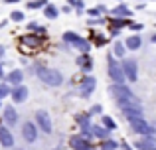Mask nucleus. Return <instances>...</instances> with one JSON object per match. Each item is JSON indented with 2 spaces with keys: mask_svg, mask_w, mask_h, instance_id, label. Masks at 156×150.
I'll list each match as a JSON object with an SVG mask.
<instances>
[{
  "mask_svg": "<svg viewBox=\"0 0 156 150\" xmlns=\"http://www.w3.org/2000/svg\"><path fill=\"white\" fill-rule=\"evenodd\" d=\"M109 93L113 95V99L117 101V103H133V105H142L140 99H138L136 95H134L133 91H130L126 85H111L109 87Z\"/></svg>",
  "mask_w": 156,
  "mask_h": 150,
  "instance_id": "f257e3e1",
  "label": "nucleus"
},
{
  "mask_svg": "<svg viewBox=\"0 0 156 150\" xmlns=\"http://www.w3.org/2000/svg\"><path fill=\"white\" fill-rule=\"evenodd\" d=\"M107 73H109V79L113 81L115 85H125L126 77H125V71H122V65L117 61L115 55H107Z\"/></svg>",
  "mask_w": 156,
  "mask_h": 150,
  "instance_id": "f03ea898",
  "label": "nucleus"
},
{
  "mask_svg": "<svg viewBox=\"0 0 156 150\" xmlns=\"http://www.w3.org/2000/svg\"><path fill=\"white\" fill-rule=\"evenodd\" d=\"M38 75L40 81L42 83H46L48 87H59V85H63V75L59 73L57 69H51V67H38Z\"/></svg>",
  "mask_w": 156,
  "mask_h": 150,
  "instance_id": "7ed1b4c3",
  "label": "nucleus"
},
{
  "mask_svg": "<svg viewBox=\"0 0 156 150\" xmlns=\"http://www.w3.org/2000/svg\"><path fill=\"white\" fill-rule=\"evenodd\" d=\"M61 40H63V42L67 44L69 47H75V50H79L81 54H89V50H91V46H93L91 42H87L85 38H81V36L75 34V32H65Z\"/></svg>",
  "mask_w": 156,
  "mask_h": 150,
  "instance_id": "20e7f679",
  "label": "nucleus"
},
{
  "mask_svg": "<svg viewBox=\"0 0 156 150\" xmlns=\"http://www.w3.org/2000/svg\"><path fill=\"white\" fill-rule=\"evenodd\" d=\"M121 65H122V71H125L126 81L134 83V81L138 79V61H136L134 58H125Z\"/></svg>",
  "mask_w": 156,
  "mask_h": 150,
  "instance_id": "39448f33",
  "label": "nucleus"
},
{
  "mask_svg": "<svg viewBox=\"0 0 156 150\" xmlns=\"http://www.w3.org/2000/svg\"><path fill=\"white\" fill-rule=\"evenodd\" d=\"M36 127L40 128V131H44L46 134H50V132L53 131V124H51V117L48 111H44V109H40V111H36Z\"/></svg>",
  "mask_w": 156,
  "mask_h": 150,
  "instance_id": "423d86ee",
  "label": "nucleus"
},
{
  "mask_svg": "<svg viewBox=\"0 0 156 150\" xmlns=\"http://www.w3.org/2000/svg\"><path fill=\"white\" fill-rule=\"evenodd\" d=\"M79 87H81V97H83V99H87V97L91 95L93 91H95V87H97V79H95L93 75H83V77H81Z\"/></svg>",
  "mask_w": 156,
  "mask_h": 150,
  "instance_id": "0eeeda50",
  "label": "nucleus"
},
{
  "mask_svg": "<svg viewBox=\"0 0 156 150\" xmlns=\"http://www.w3.org/2000/svg\"><path fill=\"white\" fill-rule=\"evenodd\" d=\"M22 136L26 142H36L38 140V127H36V123H32V120L24 123L22 124Z\"/></svg>",
  "mask_w": 156,
  "mask_h": 150,
  "instance_id": "6e6552de",
  "label": "nucleus"
},
{
  "mask_svg": "<svg viewBox=\"0 0 156 150\" xmlns=\"http://www.w3.org/2000/svg\"><path fill=\"white\" fill-rule=\"evenodd\" d=\"M133 127V131L136 132V134H140V136H154V127H150L148 123H146L144 119H140V120H136L134 124H130Z\"/></svg>",
  "mask_w": 156,
  "mask_h": 150,
  "instance_id": "1a4fd4ad",
  "label": "nucleus"
},
{
  "mask_svg": "<svg viewBox=\"0 0 156 150\" xmlns=\"http://www.w3.org/2000/svg\"><path fill=\"white\" fill-rule=\"evenodd\" d=\"M18 111H16L12 105H6L4 107V111H2V120H4V124L6 127H14L16 123H18Z\"/></svg>",
  "mask_w": 156,
  "mask_h": 150,
  "instance_id": "9d476101",
  "label": "nucleus"
},
{
  "mask_svg": "<svg viewBox=\"0 0 156 150\" xmlns=\"http://www.w3.org/2000/svg\"><path fill=\"white\" fill-rule=\"evenodd\" d=\"M69 146L73 150H91V142L87 138H83L81 134H75L69 138Z\"/></svg>",
  "mask_w": 156,
  "mask_h": 150,
  "instance_id": "9b49d317",
  "label": "nucleus"
},
{
  "mask_svg": "<svg viewBox=\"0 0 156 150\" xmlns=\"http://www.w3.org/2000/svg\"><path fill=\"white\" fill-rule=\"evenodd\" d=\"M28 87L26 85H18V87H12V93H10V97H12V101L14 103H24V101L28 99Z\"/></svg>",
  "mask_w": 156,
  "mask_h": 150,
  "instance_id": "f8f14e48",
  "label": "nucleus"
},
{
  "mask_svg": "<svg viewBox=\"0 0 156 150\" xmlns=\"http://www.w3.org/2000/svg\"><path fill=\"white\" fill-rule=\"evenodd\" d=\"M75 63L79 65V69L85 71V75L91 73V69H93V59H91V55H89V54H81L79 58L75 59Z\"/></svg>",
  "mask_w": 156,
  "mask_h": 150,
  "instance_id": "ddd939ff",
  "label": "nucleus"
},
{
  "mask_svg": "<svg viewBox=\"0 0 156 150\" xmlns=\"http://www.w3.org/2000/svg\"><path fill=\"white\" fill-rule=\"evenodd\" d=\"M109 12H111V16H115V18H130V16H133V10H130L125 2L117 4V6H115L113 10H109Z\"/></svg>",
  "mask_w": 156,
  "mask_h": 150,
  "instance_id": "4468645a",
  "label": "nucleus"
},
{
  "mask_svg": "<svg viewBox=\"0 0 156 150\" xmlns=\"http://www.w3.org/2000/svg\"><path fill=\"white\" fill-rule=\"evenodd\" d=\"M0 144L4 148H12L14 146V136H12L8 127H0Z\"/></svg>",
  "mask_w": 156,
  "mask_h": 150,
  "instance_id": "2eb2a0df",
  "label": "nucleus"
},
{
  "mask_svg": "<svg viewBox=\"0 0 156 150\" xmlns=\"http://www.w3.org/2000/svg\"><path fill=\"white\" fill-rule=\"evenodd\" d=\"M22 81H24V71H20V69H14V71H10V73L6 75V83L12 85V87L22 85Z\"/></svg>",
  "mask_w": 156,
  "mask_h": 150,
  "instance_id": "dca6fc26",
  "label": "nucleus"
},
{
  "mask_svg": "<svg viewBox=\"0 0 156 150\" xmlns=\"http://www.w3.org/2000/svg\"><path fill=\"white\" fill-rule=\"evenodd\" d=\"M125 46H126V50L136 51V50H140V46H142V38L138 34H133V36H129V38L125 40Z\"/></svg>",
  "mask_w": 156,
  "mask_h": 150,
  "instance_id": "f3484780",
  "label": "nucleus"
},
{
  "mask_svg": "<svg viewBox=\"0 0 156 150\" xmlns=\"http://www.w3.org/2000/svg\"><path fill=\"white\" fill-rule=\"evenodd\" d=\"M134 148L136 150H154V136H142L140 140H136V144H134Z\"/></svg>",
  "mask_w": 156,
  "mask_h": 150,
  "instance_id": "a211bd4d",
  "label": "nucleus"
},
{
  "mask_svg": "<svg viewBox=\"0 0 156 150\" xmlns=\"http://www.w3.org/2000/svg\"><path fill=\"white\" fill-rule=\"evenodd\" d=\"M75 120H77V124L81 127V131H91V115L89 113H79V115L75 117Z\"/></svg>",
  "mask_w": 156,
  "mask_h": 150,
  "instance_id": "6ab92c4d",
  "label": "nucleus"
},
{
  "mask_svg": "<svg viewBox=\"0 0 156 150\" xmlns=\"http://www.w3.org/2000/svg\"><path fill=\"white\" fill-rule=\"evenodd\" d=\"M129 28L130 24L126 22V18H115V16H109V28H115V30H122V28Z\"/></svg>",
  "mask_w": 156,
  "mask_h": 150,
  "instance_id": "aec40b11",
  "label": "nucleus"
},
{
  "mask_svg": "<svg viewBox=\"0 0 156 150\" xmlns=\"http://www.w3.org/2000/svg\"><path fill=\"white\" fill-rule=\"evenodd\" d=\"M91 134L95 136V138H99V140H107V138H109V131H107L105 127H99V124H93V127H91Z\"/></svg>",
  "mask_w": 156,
  "mask_h": 150,
  "instance_id": "412c9836",
  "label": "nucleus"
},
{
  "mask_svg": "<svg viewBox=\"0 0 156 150\" xmlns=\"http://www.w3.org/2000/svg\"><path fill=\"white\" fill-rule=\"evenodd\" d=\"M59 12L61 10H59V8H55L53 4H48V6L44 8V16H46L48 20H55L57 16H59Z\"/></svg>",
  "mask_w": 156,
  "mask_h": 150,
  "instance_id": "4be33fe9",
  "label": "nucleus"
},
{
  "mask_svg": "<svg viewBox=\"0 0 156 150\" xmlns=\"http://www.w3.org/2000/svg\"><path fill=\"white\" fill-rule=\"evenodd\" d=\"M22 44H24V46H32V47H38L40 44H42V38H38V36L30 34V36H24V38H22Z\"/></svg>",
  "mask_w": 156,
  "mask_h": 150,
  "instance_id": "5701e85b",
  "label": "nucleus"
},
{
  "mask_svg": "<svg viewBox=\"0 0 156 150\" xmlns=\"http://www.w3.org/2000/svg\"><path fill=\"white\" fill-rule=\"evenodd\" d=\"M113 55H115V58H125V55H126V46H125V42H115V46H113Z\"/></svg>",
  "mask_w": 156,
  "mask_h": 150,
  "instance_id": "b1692460",
  "label": "nucleus"
},
{
  "mask_svg": "<svg viewBox=\"0 0 156 150\" xmlns=\"http://www.w3.org/2000/svg\"><path fill=\"white\" fill-rule=\"evenodd\" d=\"M48 4H50L48 0H30L26 6H28V10H38V8H46Z\"/></svg>",
  "mask_w": 156,
  "mask_h": 150,
  "instance_id": "393cba45",
  "label": "nucleus"
},
{
  "mask_svg": "<svg viewBox=\"0 0 156 150\" xmlns=\"http://www.w3.org/2000/svg\"><path fill=\"white\" fill-rule=\"evenodd\" d=\"M103 12H107V8L99 4V6H95V8H89V10H87V14H89V18H95V20H97L101 14H103Z\"/></svg>",
  "mask_w": 156,
  "mask_h": 150,
  "instance_id": "a878e982",
  "label": "nucleus"
},
{
  "mask_svg": "<svg viewBox=\"0 0 156 150\" xmlns=\"http://www.w3.org/2000/svg\"><path fill=\"white\" fill-rule=\"evenodd\" d=\"M101 120H103V127L107 128V131H115V128H117V123H115L109 115H103V117H101Z\"/></svg>",
  "mask_w": 156,
  "mask_h": 150,
  "instance_id": "bb28decb",
  "label": "nucleus"
},
{
  "mask_svg": "<svg viewBox=\"0 0 156 150\" xmlns=\"http://www.w3.org/2000/svg\"><path fill=\"white\" fill-rule=\"evenodd\" d=\"M28 30H30V32H36V34H40V36L46 34V28H42L38 22H30V24H28Z\"/></svg>",
  "mask_w": 156,
  "mask_h": 150,
  "instance_id": "cd10ccee",
  "label": "nucleus"
},
{
  "mask_svg": "<svg viewBox=\"0 0 156 150\" xmlns=\"http://www.w3.org/2000/svg\"><path fill=\"white\" fill-rule=\"evenodd\" d=\"M117 148H119V144L115 142V140H111V138L103 140V144H101V150H117Z\"/></svg>",
  "mask_w": 156,
  "mask_h": 150,
  "instance_id": "c85d7f7f",
  "label": "nucleus"
},
{
  "mask_svg": "<svg viewBox=\"0 0 156 150\" xmlns=\"http://www.w3.org/2000/svg\"><path fill=\"white\" fill-rule=\"evenodd\" d=\"M91 40H93L91 44H95L97 47H101V46H105V44H107L105 36H101V34H93V36H91Z\"/></svg>",
  "mask_w": 156,
  "mask_h": 150,
  "instance_id": "c756f323",
  "label": "nucleus"
},
{
  "mask_svg": "<svg viewBox=\"0 0 156 150\" xmlns=\"http://www.w3.org/2000/svg\"><path fill=\"white\" fill-rule=\"evenodd\" d=\"M10 93H12L10 85H8V83H0V101H2L4 97H8Z\"/></svg>",
  "mask_w": 156,
  "mask_h": 150,
  "instance_id": "7c9ffc66",
  "label": "nucleus"
},
{
  "mask_svg": "<svg viewBox=\"0 0 156 150\" xmlns=\"http://www.w3.org/2000/svg\"><path fill=\"white\" fill-rule=\"evenodd\" d=\"M10 20H12V22H22V20H24V12H20V10H12Z\"/></svg>",
  "mask_w": 156,
  "mask_h": 150,
  "instance_id": "2f4dec72",
  "label": "nucleus"
},
{
  "mask_svg": "<svg viewBox=\"0 0 156 150\" xmlns=\"http://www.w3.org/2000/svg\"><path fill=\"white\" fill-rule=\"evenodd\" d=\"M103 113V107L101 105H93L91 109H89V115H101Z\"/></svg>",
  "mask_w": 156,
  "mask_h": 150,
  "instance_id": "473e14b6",
  "label": "nucleus"
},
{
  "mask_svg": "<svg viewBox=\"0 0 156 150\" xmlns=\"http://www.w3.org/2000/svg\"><path fill=\"white\" fill-rule=\"evenodd\" d=\"M130 30H133V32H140L142 30V28H144V26H142V24H138V22H133V24H130Z\"/></svg>",
  "mask_w": 156,
  "mask_h": 150,
  "instance_id": "72a5a7b5",
  "label": "nucleus"
},
{
  "mask_svg": "<svg viewBox=\"0 0 156 150\" xmlns=\"http://www.w3.org/2000/svg\"><path fill=\"white\" fill-rule=\"evenodd\" d=\"M59 10H61V12H63V14H69V12H71V10H73V8H71V6H69V4H65V6H63V8H59Z\"/></svg>",
  "mask_w": 156,
  "mask_h": 150,
  "instance_id": "f704fd0d",
  "label": "nucleus"
},
{
  "mask_svg": "<svg viewBox=\"0 0 156 150\" xmlns=\"http://www.w3.org/2000/svg\"><path fill=\"white\" fill-rule=\"evenodd\" d=\"M109 34L115 38V36H119V34H121V30H115V28H109Z\"/></svg>",
  "mask_w": 156,
  "mask_h": 150,
  "instance_id": "c9c22d12",
  "label": "nucleus"
},
{
  "mask_svg": "<svg viewBox=\"0 0 156 150\" xmlns=\"http://www.w3.org/2000/svg\"><path fill=\"white\" fill-rule=\"evenodd\" d=\"M4 54H6V47H4V46H0V59L4 58Z\"/></svg>",
  "mask_w": 156,
  "mask_h": 150,
  "instance_id": "e433bc0d",
  "label": "nucleus"
},
{
  "mask_svg": "<svg viewBox=\"0 0 156 150\" xmlns=\"http://www.w3.org/2000/svg\"><path fill=\"white\" fill-rule=\"evenodd\" d=\"M20 0H4V4H18Z\"/></svg>",
  "mask_w": 156,
  "mask_h": 150,
  "instance_id": "4c0bfd02",
  "label": "nucleus"
},
{
  "mask_svg": "<svg viewBox=\"0 0 156 150\" xmlns=\"http://www.w3.org/2000/svg\"><path fill=\"white\" fill-rule=\"evenodd\" d=\"M150 42H152V44H156V32L152 34V38H150Z\"/></svg>",
  "mask_w": 156,
  "mask_h": 150,
  "instance_id": "58836bf2",
  "label": "nucleus"
},
{
  "mask_svg": "<svg viewBox=\"0 0 156 150\" xmlns=\"http://www.w3.org/2000/svg\"><path fill=\"white\" fill-rule=\"evenodd\" d=\"M4 79V71H2V65H0V81Z\"/></svg>",
  "mask_w": 156,
  "mask_h": 150,
  "instance_id": "ea45409f",
  "label": "nucleus"
},
{
  "mask_svg": "<svg viewBox=\"0 0 156 150\" xmlns=\"http://www.w3.org/2000/svg\"><path fill=\"white\" fill-rule=\"evenodd\" d=\"M6 24H8V20H2V22H0V28H4Z\"/></svg>",
  "mask_w": 156,
  "mask_h": 150,
  "instance_id": "a19ab883",
  "label": "nucleus"
},
{
  "mask_svg": "<svg viewBox=\"0 0 156 150\" xmlns=\"http://www.w3.org/2000/svg\"><path fill=\"white\" fill-rule=\"evenodd\" d=\"M122 148H125V150H133V148H130V146H129V144H125V146H122Z\"/></svg>",
  "mask_w": 156,
  "mask_h": 150,
  "instance_id": "79ce46f5",
  "label": "nucleus"
},
{
  "mask_svg": "<svg viewBox=\"0 0 156 150\" xmlns=\"http://www.w3.org/2000/svg\"><path fill=\"white\" fill-rule=\"evenodd\" d=\"M140 2H146V0H140Z\"/></svg>",
  "mask_w": 156,
  "mask_h": 150,
  "instance_id": "37998d69",
  "label": "nucleus"
},
{
  "mask_svg": "<svg viewBox=\"0 0 156 150\" xmlns=\"http://www.w3.org/2000/svg\"><path fill=\"white\" fill-rule=\"evenodd\" d=\"M117 2H122V0H117Z\"/></svg>",
  "mask_w": 156,
  "mask_h": 150,
  "instance_id": "c03bdc74",
  "label": "nucleus"
},
{
  "mask_svg": "<svg viewBox=\"0 0 156 150\" xmlns=\"http://www.w3.org/2000/svg\"><path fill=\"white\" fill-rule=\"evenodd\" d=\"M16 150H22V148H16Z\"/></svg>",
  "mask_w": 156,
  "mask_h": 150,
  "instance_id": "a18cd8bd",
  "label": "nucleus"
},
{
  "mask_svg": "<svg viewBox=\"0 0 156 150\" xmlns=\"http://www.w3.org/2000/svg\"><path fill=\"white\" fill-rule=\"evenodd\" d=\"M154 150H156V148H154Z\"/></svg>",
  "mask_w": 156,
  "mask_h": 150,
  "instance_id": "49530a36",
  "label": "nucleus"
}]
</instances>
